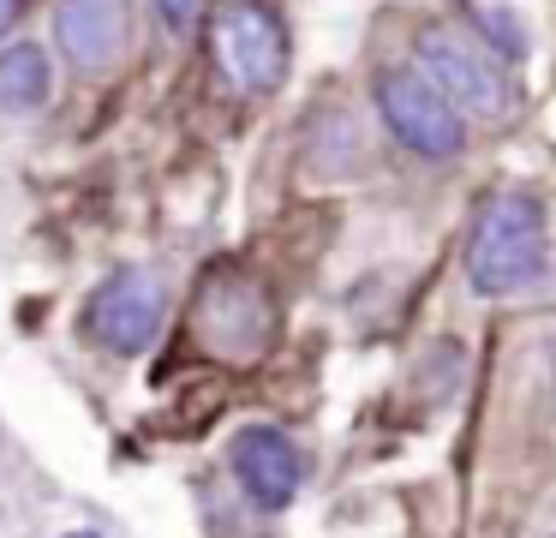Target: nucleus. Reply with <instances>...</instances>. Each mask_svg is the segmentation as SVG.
Returning a JSON list of instances; mask_svg holds the SVG:
<instances>
[{
    "label": "nucleus",
    "mask_w": 556,
    "mask_h": 538,
    "mask_svg": "<svg viewBox=\"0 0 556 538\" xmlns=\"http://www.w3.org/2000/svg\"><path fill=\"white\" fill-rule=\"evenodd\" d=\"M551 270V234H544V203L532 191H491L472 215L467 239V281L484 299H515L544 281Z\"/></svg>",
    "instance_id": "f257e3e1"
},
{
    "label": "nucleus",
    "mask_w": 556,
    "mask_h": 538,
    "mask_svg": "<svg viewBox=\"0 0 556 538\" xmlns=\"http://www.w3.org/2000/svg\"><path fill=\"white\" fill-rule=\"evenodd\" d=\"M419 72L460 108V120H496L515 114V78L503 54L484 42L472 24H425L419 30Z\"/></svg>",
    "instance_id": "f03ea898"
},
{
    "label": "nucleus",
    "mask_w": 556,
    "mask_h": 538,
    "mask_svg": "<svg viewBox=\"0 0 556 538\" xmlns=\"http://www.w3.org/2000/svg\"><path fill=\"white\" fill-rule=\"evenodd\" d=\"M192 341L210 359H228V365H252L269 353L276 341V305H269V287L245 270H210L204 287L192 299Z\"/></svg>",
    "instance_id": "7ed1b4c3"
},
{
    "label": "nucleus",
    "mask_w": 556,
    "mask_h": 538,
    "mask_svg": "<svg viewBox=\"0 0 556 538\" xmlns=\"http://www.w3.org/2000/svg\"><path fill=\"white\" fill-rule=\"evenodd\" d=\"M377 114H383L389 138H395L401 150H413L419 162H448V155H460V143H467L460 108L448 102L419 66H383L377 72Z\"/></svg>",
    "instance_id": "20e7f679"
},
{
    "label": "nucleus",
    "mask_w": 556,
    "mask_h": 538,
    "mask_svg": "<svg viewBox=\"0 0 556 538\" xmlns=\"http://www.w3.org/2000/svg\"><path fill=\"white\" fill-rule=\"evenodd\" d=\"M210 48L240 96H269L288 78V30L264 0H228L210 24Z\"/></svg>",
    "instance_id": "39448f33"
},
{
    "label": "nucleus",
    "mask_w": 556,
    "mask_h": 538,
    "mask_svg": "<svg viewBox=\"0 0 556 538\" xmlns=\"http://www.w3.org/2000/svg\"><path fill=\"white\" fill-rule=\"evenodd\" d=\"M162 323H168V287L144 263H121L90 299V335L109 353H144L156 347Z\"/></svg>",
    "instance_id": "423d86ee"
},
{
    "label": "nucleus",
    "mask_w": 556,
    "mask_h": 538,
    "mask_svg": "<svg viewBox=\"0 0 556 538\" xmlns=\"http://www.w3.org/2000/svg\"><path fill=\"white\" fill-rule=\"evenodd\" d=\"M228 466H233V478H240L245 502H252V509H264V514L288 509V502L300 497V485H305V454H300V442H293L288 430H276V425H245V430H233Z\"/></svg>",
    "instance_id": "0eeeda50"
},
{
    "label": "nucleus",
    "mask_w": 556,
    "mask_h": 538,
    "mask_svg": "<svg viewBox=\"0 0 556 538\" xmlns=\"http://www.w3.org/2000/svg\"><path fill=\"white\" fill-rule=\"evenodd\" d=\"M49 30H54V48L78 72H109L126 60L132 12H126V0H54Z\"/></svg>",
    "instance_id": "6e6552de"
},
{
    "label": "nucleus",
    "mask_w": 556,
    "mask_h": 538,
    "mask_svg": "<svg viewBox=\"0 0 556 538\" xmlns=\"http://www.w3.org/2000/svg\"><path fill=\"white\" fill-rule=\"evenodd\" d=\"M54 90V72L49 54L37 42H7L0 48V114L18 120V114H37Z\"/></svg>",
    "instance_id": "1a4fd4ad"
},
{
    "label": "nucleus",
    "mask_w": 556,
    "mask_h": 538,
    "mask_svg": "<svg viewBox=\"0 0 556 538\" xmlns=\"http://www.w3.org/2000/svg\"><path fill=\"white\" fill-rule=\"evenodd\" d=\"M472 30H479L503 60H520V54H527V36H520V24L508 18V12L496 7V0H479V7H472Z\"/></svg>",
    "instance_id": "9d476101"
},
{
    "label": "nucleus",
    "mask_w": 556,
    "mask_h": 538,
    "mask_svg": "<svg viewBox=\"0 0 556 538\" xmlns=\"http://www.w3.org/2000/svg\"><path fill=\"white\" fill-rule=\"evenodd\" d=\"M144 7H150V18L162 24V36H174V42L192 36L198 18H204V0H144Z\"/></svg>",
    "instance_id": "9b49d317"
},
{
    "label": "nucleus",
    "mask_w": 556,
    "mask_h": 538,
    "mask_svg": "<svg viewBox=\"0 0 556 538\" xmlns=\"http://www.w3.org/2000/svg\"><path fill=\"white\" fill-rule=\"evenodd\" d=\"M13 18H18V0H0V30H7Z\"/></svg>",
    "instance_id": "f8f14e48"
},
{
    "label": "nucleus",
    "mask_w": 556,
    "mask_h": 538,
    "mask_svg": "<svg viewBox=\"0 0 556 538\" xmlns=\"http://www.w3.org/2000/svg\"><path fill=\"white\" fill-rule=\"evenodd\" d=\"M66 538H102V533H66Z\"/></svg>",
    "instance_id": "ddd939ff"
},
{
    "label": "nucleus",
    "mask_w": 556,
    "mask_h": 538,
    "mask_svg": "<svg viewBox=\"0 0 556 538\" xmlns=\"http://www.w3.org/2000/svg\"><path fill=\"white\" fill-rule=\"evenodd\" d=\"M551 347H556V341H551ZM551 359H556V353H551Z\"/></svg>",
    "instance_id": "4468645a"
}]
</instances>
